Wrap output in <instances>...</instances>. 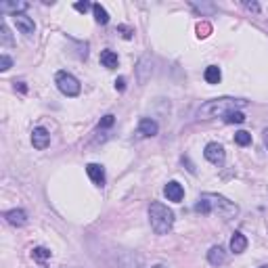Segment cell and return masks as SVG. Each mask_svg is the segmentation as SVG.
I'll return each mask as SVG.
<instances>
[{"label": "cell", "mask_w": 268, "mask_h": 268, "mask_svg": "<svg viewBox=\"0 0 268 268\" xmlns=\"http://www.w3.org/2000/svg\"><path fill=\"white\" fill-rule=\"evenodd\" d=\"M117 31H120V34L126 38V40H130V38L134 36V29L128 27V26H117Z\"/></svg>", "instance_id": "obj_26"}, {"label": "cell", "mask_w": 268, "mask_h": 268, "mask_svg": "<svg viewBox=\"0 0 268 268\" xmlns=\"http://www.w3.org/2000/svg\"><path fill=\"white\" fill-rule=\"evenodd\" d=\"M11 65H13V59L9 54H2V57H0V72H9Z\"/></svg>", "instance_id": "obj_24"}, {"label": "cell", "mask_w": 268, "mask_h": 268, "mask_svg": "<svg viewBox=\"0 0 268 268\" xmlns=\"http://www.w3.org/2000/svg\"><path fill=\"white\" fill-rule=\"evenodd\" d=\"M235 143H237L239 147H247V145H251V134L245 132V130H239L237 134H235Z\"/></svg>", "instance_id": "obj_20"}, {"label": "cell", "mask_w": 268, "mask_h": 268, "mask_svg": "<svg viewBox=\"0 0 268 268\" xmlns=\"http://www.w3.org/2000/svg\"><path fill=\"white\" fill-rule=\"evenodd\" d=\"M31 145H34L38 151H44V149L51 145V134H49V130L42 128V126L34 128V132H31Z\"/></svg>", "instance_id": "obj_7"}, {"label": "cell", "mask_w": 268, "mask_h": 268, "mask_svg": "<svg viewBox=\"0 0 268 268\" xmlns=\"http://www.w3.org/2000/svg\"><path fill=\"white\" fill-rule=\"evenodd\" d=\"M27 2H0V13H11L13 17L15 15H21L23 11H27Z\"/></svg>", "instance_id": "obj_15"}, {"label": "cell", "mask_w": 268, "mask_h": 268, "mask_svg": "<svg viewBox=\"0 0 268 268\" xmlns=\"http://www.w3.org/2000/svg\"><path fill=\"white\" fill-rule=\"evenodd\" d=\"M163 195L168 197V201H174V203H180L185 197V188L180 183H176V180H170L168 185L163 187Z\"/></svg>", "instance_id": "obj_8"}, {"label": "cell", "mask_w": 268, "mask_h": 268, "mask_svg": "<svg viewBox=\"0 0 268 268\" xmlns=\"http://www.w3.org/2000/svg\"><path fill=\"white\" fill-rule=\"evenodd\" d=\"M74 9H76L78 13H86V11H90V9H92V4H90V2H86V0H84V2H76V4H74Z\"/></svg>", "instance_id": "obj_27"}, {"label": "cell", "mask_w": 268, "mask_h": 268, "mask_svg": "<svg viewBox=\"0 0 268 268\" xmlns=\"http://www.w3.org/2000/svg\"><path fill=\"white\" fill-rule=\"evenodd\" d=\"M195 212H199V214H218L222 220H233L239 214V206L218 193H201V197L195 203Z\"/></svg>", "instance_id": "obj_1"}, {"label": "cell", "mask_w": 268, "mask_h": 268, "mask_svg": "<svg viewBox=\"0 0 268 268\" xmlns=\"http://www.w3.org/2000/svg\"><path fill=\"white\" fill-rule=\"evenodd\" d=\"M247 249V239H245V235L243 233H235L233 237H231V251L233 254H243V251Z\"/></svg>", "instance_id": "obj_14"}, {"label": "cell", "mask_w": 268, "mask_h": 268, "mask_svg": "<svg viewBox=\"0 0 268 268\" xmlns=\"http://www.w3.org/2000/svg\"><path fill=\"white\" fill-rule=\"evenodd\" d=\"M264 145L268 147V128H264Z\"/></svg>", "instance_id": "obj_33"}, {"label": "cell", "mask_w": 268, "mask_h": 268, "mask_svg": "<svg viewBox=\"0 0 268 268\" xmlns=\"http://www.w3.org/2000/svg\"><path fill=\"white\" fill-rule=\"evenodd\" d=\"M210 31H212V26H210L208 21L197 23V36H199V38H208V36H210Z\"/></svg>", "instance_id": "obj_23"}, {"label": "cell", "mask_w": 268, "mask_h": 268, "mask_svg": "<svg viewBox=\"0 0 268 268\" xmlns=\"http://www.w3.org/2000/svg\"><path fill=\"white\" fill-rule=\"evenodd\" d=\"M92 13H94V21H97L99 26H107V23H109V13H107V9L101 2L92 4Z\"/></svg>", "instance_id": "obj_16"}, {"label": "cell", "mask_w": 268, "mask_h": 268, "mask_svg": "<svg viewBox=\"0 0 268 268\" xmlns=\"http://www.w3.org/2000/svg\"><path fill=\"white\" fill-rule=\"evenodd\" d=\"M31 258L44 262V260L51 258V249H49V247H34V249H31Z\"/></svg>", "instance_id": "obj_21"}, {"label": "cell", "mask_w": 268, "mask_h": 268, "mask_svg": "<svg viewBox=\"0 0 268 268\" xmlns=\"http://www.w3.org/2000/svg\"><path fill=\"white\" fill-rule=\"evenodd\" d=\"M13 84H15V90H19V92H27L26 82H13Z\"/></svg>", "instance_id": "obj_31"}, {"label": "cell", "mask_w": 268, "mask_h": 268, "mask_svg": "<svg viewBox=\"0 0 268 268\" xmlns=\"http://www.w3.org/2000/svg\"><path fill=\"white\" fill-rule=\"evenodd\" d=\"M203 78H206L208 84H220V80H222V72H220L218 65H210V67H206V72H203Z\"/></svg>", "instance_id": "obj_17"}, {"label": "cell", "mask_w": 268, "mask_h": 268, "mask_svg": "<svg viewBox=\"0 0 268 268\" xmlns=\"http://www.w3.org/2000/svg\"><path fill=\"white\" fill-rule=\"evenodd\" d=\"M13 21H15V26H17V29L21 31L23 36H31L36 31V26H34V19L31 17H27L26 13H21V15H15L13 17Z\"/></svg>", "instance_id": "obj_9"}, {"label": "cell", "mask_w": 268, "mask_h": 268, "mask_svg": "<svg viewBox=\"0 0 268 268\" xmlns=\"http://www.w3.org/2000/svg\"><path fill=\"white\" fill-rule=\"evenodd\" d=\"M203 155H206V160H208L210 163H214V165H224V161H226L224 147L220 145V143H208Z\"/></svg>", "instance_id": "obj_6"}, {"label": "cell", "mask_w": 268, "mask_h": 268, "mask_svg": "<svg viewBox=\"0 0 268 268\" xmlns=\"http://www.w3.org/2000/svg\"><path fill=\"white\" fill-rule=\"evenodd\" d=\"M117 54L113 53V51H103L101 53V65L103 67H107V69H115L117 67Z\"/></svg>", "instance_id": "obj_18"}, {"label": "cell", "mask_w": 268, "mask_h": 268, "mask_svg": "<svg viewBox=\"0 0 268 268\" xmlns=\"http://www.w3.org/2000/svg\"><path fill=\"white\" fill-rule=\"evenodd\" d=\"M4 220L11 226H26L27 224V214L23 210H9V212H4Z\"/></svg>", "instance_id": "obj_12"}, {"label": "cell", "mask_w": 268, "mask_h": 268, "mask_svg": "<svg viewBox=\"0 0 268 268\" xmlns=\"http://www.w3.org/2000/svg\"><path fill=\"white\" fill-rule=\"evenodd\" d=\"M208 262L212 264V266H222V264H226V251L220 247V245H214L210 251H208Z\"/></svg>", "instance_id": "obj_13"}, {"label": "cell", "mask_w": 268, "mask_h": 268, "mask_svg": "<svg viewBox=\"0 0 268 268\" xmlns=\"http://www.w3.org/2000/svg\"><path fill=\"white\" fill-rule=\"evenodd\" d=\"M157 132H160V126H157L155 120H151V117H140V122H138V134L140 136L151 138Z\"/></svg>", "instance_id": "obj_10"}, {"label": "cell", "mask_w": 268, "mask_h": 268, "mask_svg": "<svg viewBox=\"0 0 268 268\" xmlns=\"http://www.w3.org/2000/svg\"><path fill=\"white\" fill-rule=\"evenodd\" d=\"M183 163H187V170H188V172H191V174H197L195 165L191 163V160H188V157H185V155H183Z\"/></svg>", "instance_id": "obj_29"}, {"label": "cell", "mask_w": 268, "mask_h": 268, "mask_svg": "<svg viewBox=\"0 0 268 268\" xmlns=\"http://www.w3.org/2000/svg\"><path fill=\"white\" fill-rule=\"evenodd\" d=\"M193 6H195V9H199V11H214V6H212V4H195L193 2Z\"/></svg>", "instance_id": "obj_32"}, {"label": "cell", "mask_w": 268, "mask_h": 268, "mask_svg": "<svg viewBox=\"0 0 268 268\" xmlns=\"http://www.w3.org/2000/svg\"><path fill=\"white\" fill-rule=\"evenodd\" d=\"M224 122L226 124H243L245 122V115H243L241 111H231V113L224 115Z\"/></svg>", "instance_id": "obj_22"}, {"label": "cell", "mask_w": 268, "mask_h": 268, "mask_svg": "<svg viewBox=\"0 0 268 268\" xmlns=\"http://www.w3.org/2000/svg\"><path fill=\"white\" fill-rule=\"evenodd\" d=\"M260 268H268V264H266V266H260Z\"/></svg>", "instance_id": "obj_35"}, {"label": "cell", "mask_w": 268, "mask_h": 268, "mask_svg": "<svg viewBox=\"0 0 268 268\" xmlns=\"http://www.w3.org/2000/svg\"><path fill=\"white\" fill-rule=\"evenodd\" d=\"M0 42H2V46H15V40H13V36H11V29L6 27L4 21L0 23Z\"/></svg>", "instance_id": "obj_19"}, {"label": "cell", "mask_w": 268, "mask_h": 268, "mask_svg": "<svg viewBox=\"0 0 268 268\" xmlns=\"http://www.w3.org/2000/svg\"><path fill=\"white\" fill-rule=\"evenodd\" d=\"M151 268H165V266H161V264H155V266H151Z\"/></svg>", "instance_id": "obj_34"}, {"label": "cell", "mask_w": 268, "mask_h": 268, "mask_svg": "<svg viewBox=\"0 0 268 268\" xmlns=\"http://www.w3.org/2000/svg\"><path fill=\"white\" fill-rule=\"evenodd\" d=\"M54 82H57V88L65 94V97H78L82 90V86L80 82H78V78L74 74H69V72H57V76H54Z\"/></svg>", "instance_id": "obj_4"}, {"label": "cell", "mask_w": 268, "mask_h": 268, "mask_svg": "<svg viewBox=\"0 0 268 268\" xmlns=\"http://www.w3.org/2000/svg\"><path fill=\"white\" fill-rule=\"evenodd\" d=\"M115 88L120 90V92L126 90V78H117V80H115Z\"/></svg>", "instance_id": "obj_30"}, {"label": "cell", "mask_w": 268, "mask_h": 268, "mask_svg": "<svg viewBox=\"0 0 268 268\" xmlns=\"http://www.w3.org/2000/svg\"><path fill=\"white\" fill-rule=\"evenodd\" d=\"M115 124V115H111V113H107L103 120H101V124H99V128H111V126Z\"/></svg>", "instance_id": "obj_25"}, {"label": "cell", "mask_w": 268, "mask_h": 268, "mask_svg": "<svg viewBox=\"0 0 268 268\" xmlns=\"http://www.w3.org/2000/svg\"><path fill=\"white\" fill-rule=\"evenodd\" d=\"M151 74H153V61L149 54H143L136 63V80L140 86H145L149 80H151Z\"/></svg>", "instance_id": "obj_5"}, {"label": "cell", "mask_w": 268, "mask_h": 268, "mask_svg": "<svg viewBox=\"0 0 268 268\" xmlns=\"http://www.w3.org/2000/svg\"><path fill=\"white\" fill-rule=\"evenodd\" d=\"M86 174L97 187H105V168L101 163H88L86 165Z\"/></svg>", "instance_id": "obj_11"}, {"label": "cell", "mask_w": 268, "mask_h": 268, "mask_svg": "<svg viewBox=\"0 0 268 268\" xmlns=\"http://www.w3.org/2000/svg\"><path fill=\"white\" fill-rule=\"evenodd\" d=\"M243 6H245L247 11H251V13H260V4L258 2H243Z\"/></svg>", "instance_id": "obj_28"}, {"label": "cell", "mask_w": 268, "mask_h": 268, "mask_svg": "<svg viewBox=\"0 0 268 268\" xmlns=\"http://www.w3.org/2000/svg\"><path fill=\"white\" fill-rule=\"evenodd\" d=\"M149 222H151L155 235H168L174 226V212L163 206L161 201H153L149 206Z\"/></svg>", "instance_id": "obj_3"}, {"label": "cell", "mask_w": 268, "mask_h": 268, "mask_svg": "<svg viewBox=\"0 0 268 268\" xmlns=\"http://www.w3.org/2000/svg\"><path fill=\"white\" fill-rule=\"evenodd\" d=\"M247 101L243 99H235V97H220V99H212L206 101L199 111H197V117L199 120H214V117H224L231 111H241V107H245Z\"/></svg>", "instance_id": "obj_2"}]
</instances>
